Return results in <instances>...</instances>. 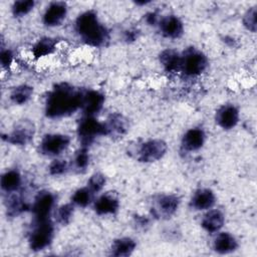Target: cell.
<instances>
[{"instance_id": "2e32d148", "label": "cell", "mask_w": 257, "mask_h": 257, "mask_svg": "<svg viewBox=\"0 0 257 257\" xmlns=\"http://www.w3.org/2000/svg\"><path fill=\"white\" fill-rule=\"evenodd\" d=\"M104 123L106 136L120 137L125 134L127 130V121L120 113H112L108 116Z\"/></svg>"}, {"instance_id": "d6986e66", "label": "cell", "mask_w": 257, "mask_h": 257, "mask_svg": "<svg viewBox=\"0 0 257 257\" xmlns=\"http://www.w3.org/2000/svg\"><path fill=\"white\" fill-rule=\"evenodd\" d=\"M237 246H238V243L235 237L227 232L219 233L215 237L213 242V247L215 251L221 254H227V253L233 252L236 250Z\"/></svg>"}, {"instance_id": "5b68a950", "label": "cell", "mask_w": 257, "mask_h": 257, "mask_svg": "<svg viewBox=\"0 0 257 257\" xmlns=\"http://www.w3.org/2000/svg\"><path fill=\"white\" fill-rule=\"evenodd\" d=\"M208 65L207 57L195 48H189L182 56L181 69L188 75H198L202 73Z\"/></svg>"}, {"instance_id": "7402d4cb", "label": "cell", "mask_w": 257, "mask_h": 257, "mask_svg": "<svg viewBox=\"0 0 257 257\" xmlns=\"http://www.w3.org/2000/svg\"><path fill=\"white\" fill-rule=\"evenodd\" d=\"M136 248V242L128 237L115 239L110 247V254L116 257L128 256Z\"/></svg>"}, {"instance_id": "52a82bcc", "label": "cell", "mask_w": 257, "mask_h": 257, "mask_svg": "<svg viewBox=\"0 0 257 257\" xmlns=\"http://www.w3.org/2000/svg\"><path fill=\"white\" fill-rule=\"evenodd\" d=\"M167 152V144L162 140H150L144 143L138 151V160L152 163L160 160Z\"/></svg>"}, {"instance_id": "5bb4252c", "label": "cell", "mask_w": 257, "mask_h": 257, "mask_svg": "<svg viewBox=\"0 0 257 257\" xmlns=\"http://www.w3.org/2000/svg\"><path fill=\"white\" fill-rule=\"evenodd\" d=\"M118 206H119V203L116 195L112 192H107L101 195L94 202V211L98 215L113 214L117 211Z\"/></svg>"}, {"instance_id": "7c38bea8", "label": "cell", "mask_w": 257, "mask_h": 257, "mask_svg": "<svg viewBox=\"0 0 257 257\" xmlns=\"http://www.w3.org/2000/svg\"><path fill=\"white\" fill-rule=\"evenodd\" d=\"M67 13V7L64 2H53L51 3L44 15H43V23L46 26H57L60 25L64 20Z\"/></svg>"}, {"instance_id": "d4e9b609", "label": "cell", "mask_w": 257, "mask_h": 257, "mask_svg": "<svg viewBox=\"0 0 257 257\" xmlns=\"http://www.w3.org/2000/svg\"><path fill=\"white\" fill-rule=\"evenodd\" d=\"M33 89L31 86L28 85H20L15 87L11 94H10V98L12 99V101L14 103L17 104H23L25 103L32 95Z\"/></svg>"}, {"instance_id": "f1b7e54d", "label": "cell", "mask_w": 257, "mask_h": 257, "mask_svg": "<svg viewBox=\"0 0 257 257\" xmlns=\"http://www.w3.org/2000/svg\"><path fill=\"white\" fill-rule=\"evenodd\" d=\"M34 7V1L32 0H20L16 1L12 6V12L15 16H24L30 12Z\"/></svg>"}, {"instance_id": "f546056e", "label": "cell", "mask_w": 257, "mask_h": 257, "mask_svg": "<svg viewBox=\"0 0 257 257\" xmlns=\"http://www.w3.org/2000/svg\"><path fill=\"white\" fill-rule=\"evenodd\" d=\"M104 184H105V178H104V176L102 175V174H100V173H95V174H93L90 178H89V180H88V188L93 192V193H95V192H98V191H100L101 189H102V187L104 186Z\"/></svg>"}, {"instance_id": "d6a6232c", "label": "cell", "mask_w": 257, "mask_h": 257, "mask_svg": "<svg viewBox=\"0 0 257 257\" xmlns=\"http://www.w3.org/2000/svg\"><path fill=\"white\" fill-rule=\"evenodd\" d=\"M48 169L51 175H61L67 171V163L63 160H55L50 164Z\"/></svg>"}, {"instance_id": "ffe728a7", "label": "cell", "mask_w": 257, "mask_h": 257, "mask_svg": "<svg viewBox=\"0 0 257 257\" xmlns=\"http://www.w3.org/2000/svg\"><path fill=\"white\" fill-rule=\"evenodd\" d=\"M160 62L168 72L181 69L182 56L174 49H166L160 54Z\"/></svg>"}, {"instance_id": "30bf717a", "label": "cell", "mask_w": 257, "mask_h": 257, "mask_svg": "<svg viewBox=\"0 0 257 257\" xmlns=\"http://www.w3.org/2000/svg\"><path fill=\"white\" fill-rule=\"evenodd\" d=\"M54 205V196L49 192H40L32 205V212L36 220L48 219Z\"/></svg>"}, {"instance_id": "6da1fadb", "label": "cell", "mask_w": 257, "mask_h": 257, "mask_svg": "<svg viewBox=\"0 0 257 257\" xmlns=\"http://www.w3.org/2000/svg\"><path fill=\"white\" fill-rule=\"evenodd\" d=\"M82 96L83 91L67 83L57 84L47 97L45 113L48 117L69 115L81 107Z\"/></svg>"}, {"instance_id": "ba28073f", "label": "cell", "mask_w": 257, "mask_h": 257, "mask_svg": "<svg viewBox=\"0 0 257 257\" xmlns=\"http://www.w3.org/2000/svg\"><path fill=\"white\" fill-rule=\"evenodd\" d=\"M70 139L66 135H46L40 143V152L45 156H57L68 147Z\"/></svg>"}, {"instance_id": "9a60e30c", "label": "cell", "mask_w": 257, "mask_h": 257, "mask_svg": "<svg viewBox=\"0 0 257 257\" xmlns=\"http://www.w3.org/2000/svg\"><path fill=\"white\" fill-rule=\"evenodd\" d=\"M160 29L164 36L169 38H179L183 34V23L175 15H168L160 22Z\"/></svg>"}, {"instance_id": "e0dca14e", "label": "cell", "mask_w": 257, "mask_h": 257, "mask_svg": "<svg viewBox=\"0 0 257 257\" xmlns=\"http://www.w3.org/2000/svg\"><path fill=\"white\" fill-rule=\"evenodd\" d=\"M215 195L209 189H200L195 192L191 200V206L196 210H207L214 206Z\"/></svg>"}, {"instance_id": "4dcf8cb0", "label": "cell", "mask_w": 257, "mask_h": 257, "mask_svg": "<svg viewBox=\"0 0 257 257\" xmlns=\"http://www.w3.org/2000/svg\"><path fill=\"white\" fill-rule=\"evenodd\" d=\"M243 23L248 30L252 32L256 31V7L250 8L245 13L243 17Z\"/></svg>"}, {"instance_id": "3957f363", "label": "cell", "mask_w": 257, "mask_h": 257, "mask_svg": "<svg viewBox=\"0 0 257 257\" xmlns=\"http://www.w3.org/2000/svg\"><path fill=\"white\" fill-rule=\"evenodd\" d=\"M34 226L29 237L30 248L34 251L43 250L47 247L53 237V226L50 219H34Z\"/></svg>"}, {"instance_id": "484cf974", "label": "cell", "mask_w": 257, "mask_h": 257, "mask_svg": "<svg viewBox=\"0 0 257 257\" xmlns=\"http://www.w3.org/2000/svg\"><path fill=\"white\" fill-rule=\"evenodd\" d=\"M92 195H93V192L88 187H85V188L76 190L72 195L71 200L77 206L86 207L92 201Z\"/></svg>"}, {"instance_id": "ac0fdd59", "label": "cell", "mask_w": 257, "mask_h": 257, "mask_svg": "<svg viewBox=\"0 0 257 257\" xmlns=\"http://www.w3.org/2000/svg\"><path fill=\"white\" fill-rule=\"evenodd\" d=\"M205 142V134L201 128H191L183 137L182 147L186 151L199 150Z\"/></svg>"}, {"instance_id": "44dd1931", "label": "cell", "mask_w": 257, "mask_h": 257, "mask_svg": "<svg viewBox=\"0 0 257 257\" xmlns=\"http://www.w3.org/2000/svg\"><path fill=\"white\" fill-rule=\"evenodd\" d=\"M225 217L219 210H210L202 220V227L208 232H217L224 225Z\"/></svg>"}, {"instance_id": "1f68e13d", "label": "cell", "mask_w": 257, "mask_h": 257, "mask_svg": "<svg viewBox=\"0 0 257 257\" xmlns=\"http://www.w3.org/2000/svg\"><path fill=\"white\" fill-rule=\"evenodd\" d=\"M88 160H89V156H88L87 150L86 148L82 147L75 155V158H74L75 167L79 170L85 169L88 165Z\"/></svg>"}, {"instance_id": "9c48e42d", "label": "cell", "mask_w": 257, "mask_h": 257, "mask_svg": "<svg viewBox=\"0 0 257 257\" xmlns=\"http://www.w3.org/2000/svg\"><path fill=\"white\" fill-rule=\"evenodd\" d=\"M179 203L175 195H160L153 201L152 213L157 218H170L177 211Z\"/></svg>"}, {"instance_id": "e575fe53", "label": "cell", "mask_w": 257, "mask_h": 257, "mask_svg": "<svg viewBox=\"0 0 257 257\" xmlns=\"http://www.w3.org/2000/svg\"><path fill=\"white\" fill-rule=\"evenodd\" d=\"M146 21L150 24V25H155L158 21L157 19V14L154 13V12H151V13H148L146 15Z\"/></svg>"}, {"instance_id": "7a4b0ae2", "label": "cell", "mask_w": 257, "mask_h": 257, "mask_svg": "<svg viewBox=\"0 0 257 257\" xmlns=\"http://www.w3.org/2000/svg\"><path fill=\"white\" fill-rule=\"evenodd\" d=\"M75 29L80 38L92 46H100L108 38L105 27L98 21L94 11H85L81 13L75 22Z\"/></svg>"}, {"instance_id": "836d02e7", "label": "cell", "mask_w": 257, "mask_h": 257, "mask_svg": "<svg viewBox=\"0 0 257 257\" xmlns=\"http://www.w3.org/2000/svg\"><path fill=\"white\" fill-rule=\"evenodd\" d=\"M12 58H13V55H12L10 50H8V49L7 50H1L0 61H1L2 66L8 67L12 62Z\"/></svg>"}, {"instance_id": "603a6c76", "label": "cell", "mask_w": 257, "mask_h": 257, "mask_svg": "<svg viewBox=\"0 0 257 257\" xmlns=\"http://www.w3.org/2000/svg\"><path fill=\"white\" fill-rule=\"evenodd\" d=\"M21 185V176L15 170H10L4 173L1 177V188L8 192L16 191Z\"/></svg>"}, {"instance_id": "277c9868", "label": "cell", "mask_w": 257, "mask_h": 257, "mask_svg": "<svg viewBox=\"0 0 257 257\" xmlns=\"http://www.w3.org/2000/svg\"><path fill=\"white\" fill-rule=\"evenodd\" d=\"M77 134L82 147L86 148L94 141L96 137L103 135L106 136V131L104 123L99 122L93 116L86 115L79 122Z\"/></svg>"}, {"instance_id": "d590c367", "label": "cell", "mask_w": 257, "mask_h": 257, "mask_svg": "<svg viewBox=\"0 0 257 257\" xmlns=\"http://www.w3.org/2000/svg\"><path fill=\"white\" fill-rule=\"evenodd\" d=\"M136 38V33L133 32V31H127L126 32V36H125V39H130V40H134Z\"/></svg>"}, {"instance_id": "83f0119b", "label": "cell", "mask_w": 257, "mask_h": 257, "mask_svg": "<svg viewBox=\"0 0 257 257\" xmlns=\"http://www.w3.org/2000/svg\"><path fill=\"white\" fill-rule=\"evenodd\" d=\"M73 215V206L71 204H65L59 207L56 211L57 222L61 225H66L69 223Z\"/></svg>"}, {"instance_id": "8fae6325", "label": "cell", "mask_w": 257, "mask_h": 257, "mask_svg": "<svg viewBox=\"0 0 257 257\" xmlns=\"http://www.w3.org/2000/svg\"><path fill=\"white\" fill-rule=\"evenodd\" d=\"M104 102V96L96 90L83 91L81 108L86 115L92 116L97 113Z\"/></svg>"}, {"instance_id": "4fadbf2b", "label": "cell", "mask_w": 257, "mask_h": 257, "mask_svg": "<svg viewBox=\"0 0 257 257\" xmlns=\"http://www.w3.org/2000/svg\"><path fill=\"white\" fill-rule=\"evenodd\" d=\"M239 120V111L232 104L221 106L216 112V121L224 130L234 127Z\"/></svg>"}, {"instance_id": "4316f807", "label": "cell", "mask_w": 257, "mask_h": 257, "mask_svg": "<svg viewBox=\"0 0 257 257\" xmlns=\"http://www.w3.org/2000/svg\"><path fill=\"white\" fill-rule=\"evenodd\" d=\"M28 209V205L18 196L13 195L8 199L7 203V210L8 214L11 216H15L20 214L21 212Z\"/></svg>"}, {"instance_id": "8992f818", "label": "cell", "mask_w": 257, "mask_h": 257, "mask_svg": "<svg viewBox=\"0 0 257 257\" xmlns=\"http://www.w3.org/2000/svg\"><path fill=\"white\" fill-rule=\"evenodd\" d=\"M34 133L35 126L33 122L28 119H23L18 121L14 125L10 134H8L7 136H3V139H5L10 144L23 146L33 139Z\"/></svg>"}, {"instance_id": "cb8c5ba5", "label": "cell", "mask_w": 257, "mask_h": 257, "mask_svg": "<svg viewBox=\"0 0 257 257\" xmlns=\"http://www.w3.org/2000/svg\"><path fill=\"white\" fill-rule=\"evenodd\" d=\"M55 45H56L55 39L49 38V37H44V38L38 40L34 44V46L32 48V53L36 58L48 55L51 52H53Z\"/></svg>"}]
</instances>
